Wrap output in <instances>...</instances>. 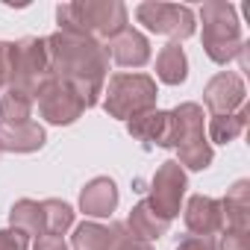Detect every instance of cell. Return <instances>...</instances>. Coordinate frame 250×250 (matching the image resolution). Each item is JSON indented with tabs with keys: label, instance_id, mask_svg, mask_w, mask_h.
Here are the masks:
<instances>
[{
	"label": "cell",
	"instance_id": "d4e9b609",
	"mask_svg": "<svg viewBox=\"0 0 250 250\" xmlns=\"http://www.w3.org/2000/svg\"><path fill=\"white\" fill-rule=\"evenodd\" d=\"M0 250H30V235L18 229H0Z\"/></svg>",
	"mask_w": 250,
	"mask_h": 250
},
{
	"label": "cell",
	"instance_id": "7402d4cb",
	"mask_svg": "<svg viewBox=\"0 0 250 250\" xmlns=\"http://www.w3.org/2000/svg\"><path fill=\"white\" fill-rule=\"evenodd\" d=\"M33 97L18 91V88H6V94L0 97V121L3 124H24V121H33Z\"/></svg>",
	"mask_w": 250,
	"mask_h": 250
},
{
	"label": "cell",
	"instance_id": "4fadbf2b",
	"mask_svg": "<svg viewBox=\"0 0 250 250\" xmlns=\"http://www.w3.org/2000/svg\"><path fill=\"white\" fill-rule=\"evenodd\" d=\"M47 142V133L39 121L3 124L0 121V153H36Z\"/></svg>",
	"mask_w": 250,
	"mask_h": 250
},
{
	"label": "cell",
	"instance_id": "8fae6325",
	"mask_svg": "<svg viewBox=\"0 0 250 250\" xmlns=\"http://www.w3.org/2000/svg\"><path fill=\"white\" fill-rule=\"evenodd\" d=\"M106 53L115 59V65H121V68H142V65H147V59H150V42L139 33V30H133V27H127V30H121L115 39H109L106 44Z\"/></svg>",
	"mask_w": 250,
	"mask_h": 250
},
{
	"label": "cell",
	"instance_id": "4316f807",
	"mask_svg": "<svg viewBox=\"0 0 250 250\" xmlns=\"http://www.w3.org/2000/svg\"><path fill=\"white\" fill-rule=\"evenodd\" d=\"M115 250H153V244L150 241H145V238H136L127 227L121 229V238H118V247Z\"/></svg>",
	"mask_w": 250,
	"mask_h": 250
},
{
	"label": "cell",
	"instance_id": "3957f363",
	"mask_svg": "<svg viewBox=\"0 0 250 250\" xmlns=\"http://www.w3.org/2000/svg\"><path fill=\"white\" fill-rule=\"evenodd\" d=\"M171 115V133H168V147L177 150V165L186 171H206L215 159L212 145L206 142V127H203V106L200 103H180Z\"/></svg>",
	"mask_w": 250,
	"mask_h": 250
},
{
	"label": "cell",
	"instance_id": "e0dca14e",
	"mask_svg": "<svg viewBox=\"0 0 250 250\" xmlns=\"http://www.w3.org/2000/svg\"><path fill=\"white\" fill-rule=\"evenodd\" d=\"M127 130L133 139L145 142L147 147L156 145V147H168V133H171V115L162 112V109H150L133 121H127Z\"/></svg>",
	"mask_w": 250,
	"mask_h": 250
},
{
	"label": "cell",
	"instance_id": "44dd1931",
	"mask_svg": "<svg viewBox=\"0 0 250 250\" xmlns=\"http://www.w3.org/2000/svg\"><path fill=\"white\" fill-rule=\"evenodd\" d=\"M9 224H12V229H18V232H24V235H44V215H42V203L39 200H30V197H24V200H18L15 206H12V212H9Z\"/></svg>",
	"mask_w": 250,
	"mask_h": 250
},
{
	"label": "cell",
	"instance_id": "2e32d148",
	"mask_svg": "<svg viewBox=\"0 0 250 250\" xmlns=\"http://www.w3.org/2000/svg\"><path fill=\"white\" fill-rule=\"evenodd\" d=\"M221 218H224V229H250V183L238 180L232 183V188L227 191V197H221Z\"/></svg>",
	"mask_w": 250,
	"mask_h": 250
},
{
	"label": "cell",
	"instance_id": "603a6c76",
	"mask_svg": "<svg viewBox=\"0 0 250 250\" xmlns=\"http://www.w3.org/2000/svg\"><path fill=\"white\" fill-rule=\"evenodd\" d=\"M42 215H44V235H65L74 227V209L65 200H42Z\"/></svg>",
	"mask_w": 250,
	"mask_h": 250
},
{
	"label": "cell",
	"instance_id": "7c38bea8",
	"mask_svg": "<svg viewBox=\"0 0 250 250\" xmlns=\"http://www.w3.org/2000/svg\"><path fill=\"white\" fill-rule=\"evenodd\" d=\"M183 221H186V229L191 235H215V232H221V227H224L221 200L206 197V194L188 197V203L183 209Z\"/></svg>",
	"mask_w": 250,
	"mask_h": 250
},
{
	"label": "cell",
	"instance_id": "484cf974",
	"mask_svg": "<svg viewBox=\"0 0 250 250\" xmlns=\"http://www.w3.org/2000/svg\"><path fill=\"white\" fill-rule=\"evenodd\" d=\"M177 250H218V241L215 235H186Z\"/></svg>",
	"mask_w": 250,
	"mask_h": 250
},
{
	"label": "cell",
	"instance_id": "5b68a950",
	"mask_svg": "<svg viewBox=\"0 0 250 250\" xmlns=\"http://www.w3.org/2000/svg\"><path fill=\"white\" fill-rule=\"evenodd\" d=\"M156 80L147 74H115L103 85V109L118 121H133L156 109Z\"/></svg>",
	"mask_w": 250,
	"mask_h": 250
},
{
	"label": "cell",
	"instance_id": "cb8c5ba5",
	"mask_svg": "<svg viewBox=\"0 0 250 250\" xmlns=\"http://www.w3.org/2000/svg\"><path fill=\"white\" fill-rule=\"evenodd\" d=\"M218 250H250V229H224Z\"/></svg>",
	"mask_w": 250,
	"mask_h": 250
},
{
	"label": "cell",
	"instance_id": "7a4b0ae2",
	"mask_svg": "<svg viewBox=\"0 0 250 250\" xmlns=\"http://www.w3.org/2000/svg\"><path fill=\"white\" fill-rule=\"evenodd\" d=\"M59 30L80 33L94 42H109L121 30H127V6L121 0H77V3H62L56 9Z\"/></svg>",
	"mask_w": 250,
	"mask_h": 250
},
{
	"label": "cell",
	"instance_id": "9a60e30c",
	"mask_svg": "<svg viewBox=\"0 0 250 250\" xmlns=\"http://www.w3.org/2000/svg\"><path fill=\"white\" fill-rule=\"evenodd\" d=\"M121 229H124L121 221H112L109 227L94 224V221H83L74 229L71 250H115L118 238H121Z\"/></svg>",
	"mask_w": 250,
	"mask_h": 250
},
{
	"label": "cell",
	"instance_id": "9c48e42d",
	"mask_svg": "<svg viewBox=\"0 0 250 250\" xmlns=\"http://www.w3.org/2000/svg\"><path fill=\"white\" fill-rule=\"evenodd\" d=\"M36 103H39V115H42L47 124H56V127H68V124H74V121L85 112L83 97H80L68 83H62V80H56V77L39 91Z\"/></svg>",
	"mask_w": 250,
	"mask_h": 250
},
{
	"label": "cell",
	"instance_id": "277c9868",
	"mask_svg": "<svg viewBox=\"0 0 250 250\" xmlns=\"http://www.w3.org/2000/svg\"><path fill=\"white\" fill-rule=\"evenodd\" d=\"M200 21H203V50L215 65H229L232 59L241 56L247 42L241 39V24L232 3L209 0L200 6Z\"/></svg>",
	"mask_w": 250,
	"mask_h": 250
},
{
	"label": "cell",
	"instance_id": "d6986e66",
	"mask_svg": "<svg viewBox=\"0 0 250 250\" xmlns=\"http://www.w3.org/2000/svg\"><path fill=\"white\" fill-rule=\"evenodd\" d=\"M247 118H250L247 103L241 109L229 112V115H212L209 118V139L206 142L209 145H229V142H235L244 133V127H247Z\"/></svg>",
	"mask_w": 250,
	"mask_h": 250
},
{
	"label": "cell",
	"instance_id": "6da1fadb",
	"mask_svg": "<svg viewBox=\"0 0 250 250\" xmlns=\"http://www.w3.org/2000/svg\"><path fill=\"white\" fill-rule=\"evenodd\" d=\"M47 42V59H50V74L62 83H68L85 103V109L97 106L103 97L106 85V71H109V53L100 42L80 36V33H53L44 39Z\"/></svg>",
	"mask_w": 250,
	"mask_h": 250
},
{
	"label": "cell",
	"instance_id": "5bb4252c",
	"mask_svg": "<svg viewBox=\"0 0 250 250\" xmlns=\"http://www.w3.org/2000/svg\"><path fill=\"white\" fill-rule=\"evenodd\" d=\"M118 206V186L109 177H94L80 191V209L88 218H109Z\"/></svg>",
	"mask_w": 250,
	"mask_h": 250
},
{
	"label": "cell",
	"instance_id": "ba28073f",
	"mask_svg": "<svg viewBox=\"0 0 250 250\" xmlns=\"http://www.w3.org/2000/svg\"><path fill=\"white\" fill-rule=\"evenodd\" d=\"M186 188H188L186 171L177 165V159H168V162H162L156 168V174L150 180V194L145 200L156 209V215H162L165 221H174L180 215Z\"/></svg>",
	"mask_w": 250,
	"mask_h": 250
},
{
	"label": "cell",
	"instance_id": "ac0fdd59",
	"mask_svg": "<svg viewBox=\"0 0 250 250\" xmlns=\"http://www.w3.org/2000/svg\"><path fill=\"white\" fill-rule=\"evenodd\" d=\"M127 227L136 238H145V241H156L168 232L171 221H165L162 215H156V209L147 203V200H139L133 209H130V218H127Z\"/></svg>",
	"mask_w": 250,
	"mask_h": 250
},
{
	"label": "cell",
	"instance_id": "83f0119b",
	"mask_svg": "<svg viewBox=\"0 0 250 250\" xmlns=\"http://www.w3.org/2000/svg\"><path fill=\"white\" fill-rule=\"evenodd\" d=\"M9 65H12V42H0V88H9Z\"/></svg>",
	"mask_w": 250,
	"mask_h": 250
},
{
	"label": "cell",
	"instance_id": "ffe728a7",
	"mask_svg": "<svg viewBox=\"0 0 250 250\" xmlns=\"http://www.w3.org/2000/svg\"><path fill=\"white\" fill-rule=\"evenodd\" d=\"M156 77L165 83V85H183L186 77H188V59H186V50L171 42L159 50L156 56Z\"/></svg>",
	"mask_w": 250,
	"mask_h": 250
},
{
	"label": "cell",
	"instance_id": "30bf717a",
	"mask_svg": "<svg viewBox=\"0 0 250 250\" xmlns=\"http://www.w3.org/2000/svg\"><path fill=\"white\" fill-rule=\"evenodd\" d=\"M244 97H247V88H244L241 74H235V71L215 74L203 88V103L212 115H229V112L241 109Z\"/></svg>",
	"mask_w": 250,
	"mask_h": 250
},
{
	"label": "cell",
	"instance_id": "52a82bcc",
	"mask_svg": "<svg viewBox=\"0 0 250 250\" xmlns=\"http://www.w3.org/2000/svg\"><path fill=\"white\" fill-rule=\"evenodd\" d=\"M136 18L139 24H145L150 33L156 36H168L177 44L188 36H194L197 24H194V12L188 6L180 3H139L136 6Z\"/></svg>",
	"mask_w": 250,
	"mask_h": 250
},
{
	"label": "cell",
	"instance_id": "8992f818",
	"mask_svg": "<svg viewBox=\"0 0 250 250\" xmlns=\"http://www.w3.org/2000/svg\"><path fill=\"white\" fill-rule=\"evenodd\" d=\"M53 80L50 59H47V42L27 36L21 42H12V65H9V88H18L30 94L33 100L39 91Z\"/></svg>",
	"mask_w": 250,
	"mask_h": 250
},
{
	"label": "cell",
	"instance_id": "f1b7e54d",
	"mask_svg": "<svg viewBox=\"0 0 250 250\" xmlns=\"http://www.w3.org/2000/svg\"><path fill=\"white\" fill-rule=\"evenodd\" d=\"M33 250H68V244L62 235H39Z\"/></svg>",
	"mask_w": 250,
	"mask_h": 250
}]
</instances>
